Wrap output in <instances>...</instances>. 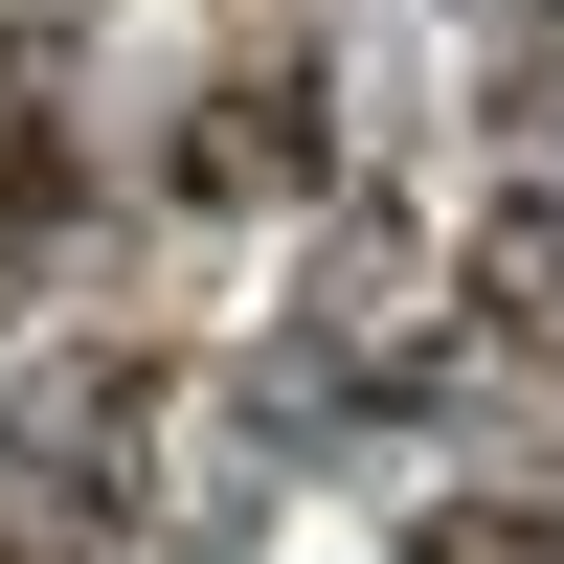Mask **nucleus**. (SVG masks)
I'll return each mask as SVG.
<instances>
[{
    "label": "nucleus",
    "mask_w": 564,
    "mask_h": 564,
    "mask_svg": "<svg viewBox=\"0 0 564 564\" xmlns=\"http://www.w3.org/2000/svg\"><path fill=\"white\" fill-rule=\"evenodd\" d=\"M135 452H159V361H68V384L0 430V497L68 520V542H113V520H135Z\"/></svg>",
    "instance_id": "1"
},
{
    "label": "nucleus",
    "mask_w": 564,
    "mask_h": 564,
    "mask_svg": "<svg viewBox=\"0 0 564 564\" xmlns=\"http://www.w3.org/2000/svg\"><path fill=\"white\" fill-rule=\"evenodd\" d=\"M339 181V135H316V68H226L204 113H181V204H316Z\"/></svg>",
    "instance_id": "2"
},
{
    "label": "nucleus",
    "mask_w": 564,
    "mask_h": 564,
    "mask_svg": "<svg viewBox=\"0 0 564 564\" xmlns=\"http://www.w3.org/2000/svg\"><path fill=\"white\" fill-rule=\"evenodd\" d=\"M475 339L497 361H564V204H497L475 226Z\"/></svg>",
    "instance_id": "3"
},
{
    "label": "nucleus",
    "mask_w": 564,
    "mask_h": 564,
    "mask_svg": "<svg viewBox=\"0 0 564 564\" xmlns=\"http://www.w3.org/2000/svg\"><path fill=\"white\" fill-rule=\"evenodd\" d=\"M406 564H564V520H542V497H430Z\"/></svg>",
    "instance_id": "4"
},
{
    "label": "nucleus",
    "mask_w": 564,
    "mask_h": 564,
    "mask_svg": "<svg viewBox=\"0 0 564 564\" xmlns=\"http://www.w3.org/2000/svg\"><path fill=\"white\" fill-rule=\"evenodd\" d=\"M0 564H23V497H0Z\"/></svg>",
    "instance_id": "5"
}]
</instances>
